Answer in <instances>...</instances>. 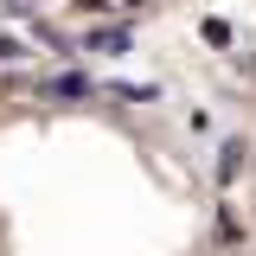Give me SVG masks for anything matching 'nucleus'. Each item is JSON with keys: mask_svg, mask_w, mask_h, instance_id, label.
Wrapping results in <instances>:
<instances>
[{"mask_svg": "<svg viewBox=\"0 0 256 256\" xmlns=\"http://www.w3.org/2000/svg\"><path fill=\"white\" fill-rule=\"evenodd\" d=\"M38 90H45V96H58V102H64V96H96V84H90V77H77V70H64V77H45Z\"/></svg>", "mask_w": 256, "mask_h": 256, "instance_id": "f257e3e1", "label": "nucleus"}, {"mask_svg": "<svg viewBox=\"0 0 256 256\" xmlns=\"http://www.w3.org/2000/svg\"><path fill=\"white\" fill-rule=\"evenodd\" d=\"M90 52H109V58H122V52H128V32H122V26H102V32H90Z\"/></svg>", "mask_w": 256, "mask_h": 256, "instance_id": "f03ea898", "label": "nucleus"}, {"mask_svg": "<svg viewBox=\"0 0 256 256\" xmlns=\"http://www.w3.org/2000/svg\"><path fill=\"white\" fill-rule=\"evenodd\" d=\"M237 166H244V141H230V148H224V160H218V180H230Z\"/></svg>", "mask_w": 256, "mask_h": 256, "instance_id": "7ed1b4c3", "label": "nucleus"}, {"mask_svg": "<svg viewBox=\"0 0 256 256\" xmlns=\"http://www.w3.org/2000/svg\"><path fill=\"white\" fill-rule=\"evenodd\" d=\"M198 32H205L212 45H230V26H224V20H205V26H198Z\"/></svg>", "mask_w": 256, "mask_h": 256, "instance_id": "20e7f679", "label": "nucleus"}, {"mask_svg": "<svg viewBox=\"0 0 256 256\" xmlns=\"http://www.w3.org/2000/svg\"><path fill=\"white\" fill-rule=\"evenodd\" d=\"M13 52H20V45H13V38H0V58H13Z\"/></svg>", "mask_w": 256, "mask_h": 256, "instance_id": "39448f33", "label": "nucleus"}]
</instances>
